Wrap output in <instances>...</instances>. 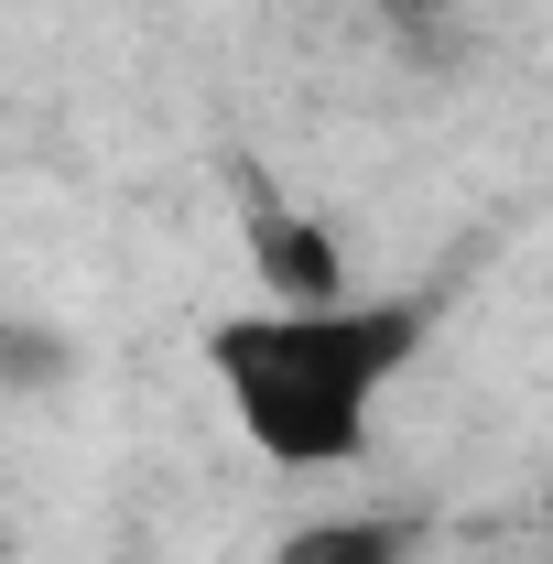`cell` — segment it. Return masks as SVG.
Instances as JSON below:
<instances>
[{
  "instance_id": "1",
  "label": "cell",
  "mask_w": 553,
  "mask_h": 564,
  "mask_svg": "<svg viewBox=\"0 0 553 564\" xmlns=\"http://www.w3.org/2000/svg\"><path fill=\"white\" fill-rule=\"evenodd\" d=\"M445 293H337V304H239L207 326V380L250 456L282 478H337L369 456V423L402 391Z\"/></svg>"
},
{
  "instance_id": "2",
  "label": "cell",
  "mask_w": 553,
  "mask_h": 564,
  "mask_svg": "<svg viewBox=\"0 0 553 564\" xmlns=\"http://www.w3.org/2000/svg\"><path fill=\"white\" fill-rule=\"evenodd\" d=\"M239 250H250L261 304H337V293H358L337 228H326L315 207H293V196H272V185L239 196Z\"/></svg>"
},
{
  "instance_id": "3",
  "label": "cell",
  "mask_w": 553,
  "mask_h": 564,
  "mask_svg": "<svg viewBox=\"0 0 553 564\" xmlns=\"http://www.w3.org/2000/svg\"><path fill=\"white\" fill-rule=\"evenodd\" d=\"M423 521L413 510H315L272 543V564H413Z\"/></svg>"
},
{
  "instance_id": "4",
  "label": "cell",
  "mask_w": 553,
  "mask_h": 564,
  "mask_svg": "<svg viewBox=\"0 0 553 564\" xmlns=\"http://www.w3.org/2000/svg\"><path fill=\"white\" fill-rule=\"evenodd\" d=\"M380 11H391V22H423V11H434V0H380Z\"/></svg>"
}]
</instances>
